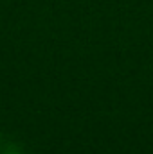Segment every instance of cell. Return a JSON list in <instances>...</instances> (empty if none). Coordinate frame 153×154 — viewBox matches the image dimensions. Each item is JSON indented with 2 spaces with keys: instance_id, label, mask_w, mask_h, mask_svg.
<instances>
[{
  "instance_id": "6da1fadb",
  "label": "cell",
  "mask_w": 153,
  "mask_h": 154,
  "mask_svg": "<svg viewBox=\"0 0 153 154\" xmlns=\"http://www.w3.org/2000/svg\"><path fill=\"white\" fill-rule=\"evenodd\" d=\"M5 154H18V152H5Z\"/></svg>"
}]
</instances>
